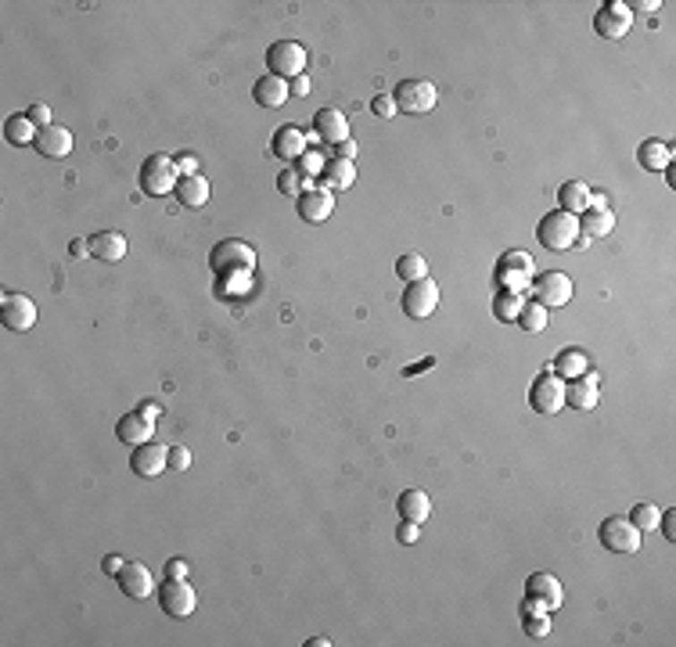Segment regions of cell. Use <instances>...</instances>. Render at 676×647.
Masks as SVG:
<instances>
[{
	"instance_id": "cell-1",
	"label": "cell",
	"mask_w": 676,
	"mask_h": 647,
	"mask_svg": "<svg viewBox=\"0 0 676 647\" xmlns=\"http://www.w3.org/2000/svg\"><path fill=\"white\" fill-rule=\"evenodd\" d=\"M209 266L216 277L235 280V277H249L256 270V248L245 245L242 237H223L219 245H212L209 252Z\"/></svg>"
},
{
	"instance_id": "cell-2",
	"label": "cell",
	"mask_w": 676,
	"mask_h": 647,
	"mask_svg": "<svg viewBox=\"0 0 676 647\" xmlns=\"http://www.w3.org/2000/svg\"><path fill=\"white\" fill-rule=\"evenodd\" d=\"M176 180H180V173H176V162H173V155H148L144 162H141V169H137V184H141V191L148 194V198H166V194H173L176 191Z\"/></svg>"
},
{
	"instance_id": "cell-3",
	"label": "cell",
	"mask_w": 676,
	"mask_h": 647,
	"mask_svg": "<svg viewBox=\"0 0 676 647\" xmlns=\"http://www.w3.org/2000/svg\"><path fill=\"white\" fill-rule=\"evenodd\" d=\"M536 237H540V245H543L547 252H569L572 241L579 237V216H572V212H565V209H554V212H547V216L540 220Z\"/></svg>"
},
{
	"instance_id": "cell-4",
	"label": "cell",
	"mask_w": 676,
	"mask_h": 647,
	"mask_svg": "<svg viewBox=\"0 0 676 647\" xmlns=\"http://www.w3.org/2000/svg\"><path fill=\"white\" fill-rule=\"evenodd\" d=\"M640 539H644V532L626 514H612L597 525V543L608 554H640Z\"/></svg>"
},
{
	"instance_id": "cell-5",
	"label": "cell",
	"mask_w": 676,
	"mask_h": 647,
	"mask_svg": "<svg viewBox=\"0 0 676 647\" xmlns=\"http://www.w3.org/2000/svg\"><path fill=\"white\" fill-rule=\"evenodd\" d=\"M306 65H310V55L299 40H278L270 44L267 51V69L270 76H281V80H295V76H306Z\"/></svg>"
},
{
	"instance_id": "cell-6",
	"label": "cell",
	"mask_w": 676,
	"mask_h": 647,
	"mask_svg": "<svg viewBox=\"0 0 676 647\" xmlns=\"http://www.w3.org/2000/svg\"><path fill=\"white\" fill-rule=\"evenodd\" d=\"M392 101H396V112L424 116V112L435 108L439 91H435V83H428V80H399L396 91H392Z\"/></svg>"
},
{
	"instance_id": "cell-7",
	"label": "cell",
	"mask_w": 676,
	"mask_h": 647,
	"mask_svg": "<svg viewBox=\"0 0 676 647\" xmlns=\"http://www.w3.org/2000/svg\"><path fill=\"white\" fill-rule=\"evenodd\" d=\"M399 306L410 320H428L439 306V284L432 277H421V280H410L399 295Z\"/></svg>"
},
{
	"instance_id": "cell-8",
	"label": "cell",
	"mask_w": 676,
	"mask_h": 647,
	"mask_svg": "<svg viewBox=\"0 0 676 647\" xmlns=\"http://www.w3.org/2000/svg\"><path fill=\"white\" fill-rule=\"evenodd\" d=\"M158 604H162L166 615H173V618H187V615L198 608V593H194V586L187 582V575H184V579L166 575V582L158 586Z\"/></svg>"
},
{
	"instance_id": "cell-9",
	"label": "cell",
	"mask_w": 676,
	"mask_h": 647,
	"mask_svg": "<svg viewBox=\"0 0 676 647\" xmlns=\"http://www.w3.org/2000/svg\"><path fill=\"white\" fill-rule=\"evenodd\" d=\"M533 280V255L529 252H504L497 263V284L501 291H526Z\"/></svg>"
},
{
	"instance_id": "cell-10",
	"label": "cell",
	"mask_w": 676,
	"mask_h": 647,
	"mask_svg": "<svg viewBox=\"0 0 676 647\" xmlns=\"http://www.w3.org/2000/svg\"><path fill=\"white\" fill-rule=\"evenodd\" d=\"M0 320H4L8 332H30L37 324V302L22 291H4V298H0Z\"/></svg>"
},
{
	"instance_id": "cell-11",
	"label": "cell",
	"mask_w": 676,
	"mask_h": 647,
	"mask_svg": "<svg viewBox=\"0 0 676 647\" xmlns=\"http://www.w3.org/2000/svg\"><path fill=\"white\" fill-rule=\"evenodd\" d=\"M594 30L604 40H622L633 30V12L626 8V0H608V4H601V12L594 15Z\"/></svg>"
},
{
	"instance_id": "cell-12",
	"label": "cell",
	"mask_w": 676,
	"mask_h": 647,
	"mask_svg": "<svg viewBox=\"0 0 676 647\" xmlns=\"http://www.w3.org/2000/svg\"><path fill=\"white\" fill-rule=\"evenodd\" d=\"M529 407L536 414H558L565 407V382L558 375H540L529 389Z\"/></svg>"
},
{
	"instance_id": "cell-13",
	"label": "cell",
	"mask_w": 676,
	"mask_h": 647,
	"mask_svg": "<svg viewBox=\"0 0 676 647\" xmlns=\"http://www.w3.org/2000/svg\"><path fill=\"white\" fill-rule=\"evenodd\" d=\"M533 295L543 309H554V306H565L572 298V280L569 273H558V270H547L533 280Z\"/></svg>"
},
{
	"instance_id": "cell-14",
	"label": "cell",
	"mask_w": 676,
	"mask_h": 647,
	"mask_svg": "<svg viewBox=\"0 0 676 647\" xmlns=\"http://www.w3.org/2000/svg\"><path fill=\"white\" fill-rule=\"evenodd\" d=\"M130 468H133V475H141V479H155V475H162V471L169 468V446H162V443H155V439L133 446Z\"/></svg>"
},
{
	"instance_id": "cell-15",
	"label": "cell",
	"mask_w": 676,
	"mask_h": 647,
	"mask_svg": "<svg viewBox=\"0 0 676 647\" xmlns=\"http://www.w3.org/2000/svg\"><path fill=\"white\" fill-rule=\"evenodd\" d=\"M612 230H615V212L608 209V202L601 194L590 198V209L579 212V237L594 241V237H608Z\"/></svg>"
},
{
	"instance_id": "cell-16",
	"label": "cell",
	"mask_w": 676,
	"mask_h": 647,
	"mask_svg": "<svg viewBox=\"0 0 676 647\" xmlns=\"http://www.w3.org/2000/svg\"><path fill=\"white\" fill-rule=\"evenodd\" d=\"M565 403L572 407V410H597V403H601V378L597 375H579V378H572L569 385H565Z\"/></svg>"
},
{
	"instance_id": "cell-17",
	"label": "cell",
	"mask_w": 676,
	"mask_h": 647,
	"mask_svg": "<svg viewBox=\"0 0 676 647\" xmlns=\"http://www.w3.org/2000/svg\"><path fill=\"white\" fill-rule=\"evenodd\" d=\"M526 597L540 600L547 611H558V608L565 604V586H561L558 575H551V572H533V575L526 579Z\"/></svg>"
},
{
	"instance_id": "cell-18",
	"label": "cell",
	"mask_w": 676,
	"mask_h": 647,
	"mask_svg": "<svg viewBox=\"0 0 676 647\" xmlns=\"http://www.w3.org/2000/svg\"><path fill=\"white\" fill-rule=\"evenodd\" d=\"M295 205H299V220H306V223H324V220L331 216V209H335V194H331L328 187H306V191L295 198Z\"/></svg>"
},
{
	"instance_id": "cell-19",
	"label": "cell",
	"mask_w": 676,
	"mask_h": 647,
	"mask_svg": "<svg viewBox=\"0 0 676 647\" xmlns=\"http://www.w3.org/2000/svg\"><path fill=\"white\" fill-rule=\"evenodd\" d=\"M116 579H119V590H123L130 600H144V597H151V590H155L151 572H148V565H141V561H126Z\"/></svg>"
},
{
	"instance_id": "cell-20",
	"label": "cell",
	"mask_w": 676,
	"mask_h": 647,
	"mask_svg": "<svg viewBox=\"0 0 676 647\" xmlns=\"http://www.w3.org/2000/svg\"><path fill=\"white\" fill-rule=\"evenodd\" d=\"M313 130H317V137L328 141L331 148L342 144V141H349V119H346L338 108H321V112L313 116Z\"/></svg>"
},
{
	"instance_id": "cell-21",
	"label": "cell",
	"mask_w": 676,
	"mask_h": 647,
	"mask_svg": "<svg viewBox=\"0 0 676 647\" xmlns=\"http://www.w3.org/2000/svg\"><path fill=\"white\" fill-rule=\"evenodd\" d=\"M33 148H37V151H40L44 159H65V155L73 151V134H69L65 126L51 123V126H44V130L37 134Z\"/></svg>"
},
{
	"instance_id": "cell-22",
	"label": "cell",
	"mask_w": 676,
	"mask_h": 647,
	"mask_svg": "<svg viewBox=\"0 0 676 647\" xmlns=\"http://www.w3.org/2000/svg\"><path fill=\"white\" fill-rule=\"evenodd\" d=\"M87 241H90V255L101 263H119V259H126V248H130L126 234H119V230H98Z\"/></svg>"
},
{
	"instance_id": "cell-23",
	"label": "cell",
	"mask_w": 676,
	"mask_h": 647,
	"mask_svg": "<svg viewBox=\"0 0 676 647\" xmlns=\"http://www.w3.org/2000/svg\"><path fill=\"white\" fill-rule=\"evenodd\" d=\"M151 436H155V421H148L141 410L123 414L119 425H116V439L126 443V446H141V443H148Z\"/></svg>"
},
{
	"instance_id": "cell-24",
	"label": "cell",
	"mask_w": 676,
	"mask_h": 647,
	"mask_svg": "<svg viewBox=\"0 0 676 647\" xmlns=\"http://www.w3.org/2000/svg\"><path fill=\"white\" fill-rule=\"evenodd\" d=\"M292 94H288V80H281V76H260L256 83H252V101L260 105V108H281L285 101H288Z\"/></svg>"
},
{
	"instance_id": "cell-25",
	"label": "cell",
	"mask_w": 676,
	"mask_h": 647,
	"mask_svg": "<svg viewBox=\"0 0 676 647\" xmlns=\"http://www.w3.org/2000/svg\"><path fill=\"white\" fill-rule=\"evenodd\" d=\"M270 151L281 159V162H299L306 155V134L299 126H281L270 141Z\"/></svg>"
},
{
	"instance_id": "cell-26",
	"label": "cell",
	"mask_w": 676,
	"mask_h": 647,
	"mask_svg": "<svg viewBox=\"0 0 676 647\" xmlns=\"http://www.w3.org/2000/svg\"><path fill=\"white\" fill-rule=\"evenodd\" d=\"M173 194H176V202H180L184 209H201V205L209 202L212 187H209V180H205L201 173H194V177H180Z\"/></svg>"
},
{
	"instance_id": "cell-27",
	"label": "cell",
	"mask_w": 676,
	"mask_h": 647,
	"mask_svg": "<svg viewBox=\"0 0 676 647\" xmlns=\"http://www.w3.org/2000/svg\"><path fill=\"white\" fill-rule=\"evenodd\" d=\"M396 514L406 518V522L424 525L428 514H432V496H428L424 489H406V493H399V500H396Z\"/></svg>"
},
{
	"instance_id": "cell-28",
	"label": "cell",
	"mask_w": 676,
	"mask_h": 647,
	"mask_svg": "<svg viewBox=\"0 0 676 647\" xmlns=\"http://www.w3.org/2000/svg\"><path fill=\"white\" fill-rule=\"evenodd\" d=\"M590 198H594V191H590L586 180H565V184L558 187V205H561L565 212H572V216L586 212V209H590Z\"/></svg>"
},
{
	"instance_id": "cell-29",
	"label": "cell",
	"mask_w": 676,
	"mask_h": 647,
	"mask_svg": "<svg viewBox=\"0 0 676 647\" xmlns=\"http://www.w3.org/2000/svg\"><path fill=\"white\" fill-rule=\"evenodd\" d=\"M321 180L328 184V191H349L353 180H356V166H353L349 159L328 155V162H324V169H321Z\"/></svg>"
},
{
	"instance_id": "cell-30",
	"label": "cell",
	"mask_w": 676,
	"mask_h": 647,
	"mask_svg": "<svg viewBox=\"0 0 676 647\" xmlns=\"http://www.w3.org/2000/svg\"><path fill=\"white\" fill-rule=\"evenodd\" d=\"M676 159V151H672V144H665V141H644L640 148H637V162L647 169V173H655V169H665L669 162Z\"/></svg>"
},
{
	"instance_id": "cell-31",
	"label": "cell",
	"mask_w": 676,
	"mask_h": 647,
	"mask_svg": "<svg viewBox=\"0 0 676 647\" xmlns=\"http://www.w3.org/2000/svg\"><path fill=\"white\" fill-rule=\"evenodd\" d=\"M37 126L30 123V116L26 112H19V116H12L8 123H4V137H8V144H15V148H26V144H33L37 141Z\"/></svg>"
},
{
	"instance_id": "cell-32",
	"label": "cell",
	"mask_w": 676,
	"mask_h": 647,
	"mask_svg": "<svg viewBox=\"0 0 676 647\" xmlns=\"http://www.w3.org/2000/svg\"><path fill=\"white\" fill-rule=\"evenodd\" d=\"M554 371H558L561 382H572V378H579V375L590 371V360H586L583 349H565V353L554 360Z\"/></svg>"
},
{
	"instance_id": "cell-33",
	"label": "cell",
	"mask_w": 676,
	"mask_h": 647,
	"mask_svg": "<svg viewBox=\"0 0 676 647\" xmlns=\"http://www.w3.org/2000/svg\"><path fill=\"white\" fill-rule=\"evenodd\" d=\"M515 324H518L522 332H529V335H540V332L547 328V309H543L536 298H529V302H522V309H518Z\"/></svg>"
},
{
	"instance_id": "cell-34",
	"label": "cell",
	"mask_w": 676,
	"mask_h": 647,
	"mask_svg": "<svg viewBox=\"0 0 676 647\" xmlns=\"http://www.w3.org/2000/svg\"><path fill=\"white\" fill-rule=\"evenodd\" d=\"M522 302H526L522 291H497V295H493V316H497L501 324H515Z\"/></svg>"
},
{
	"instance_id": "cell-35",
	"label": "cell",
	"mask_w": 676,
	"mask_h": 647,
	"mask_svg": "<svg viewBox=\"0 0 676 647\" xmlns=\"http://www.w3.org/2000/svg\"><path fill=\"white\" fill-rule=\"evenodd\" d=\"M396 277L399 280H421V277H428V263H424V255H414V252H406V255H399L396 259Z\"/></svg>"
},
{
	"instance_id": "cell-36",
	"label": "cell",
	"mask_w": 676,
	"mask_h": 647,
	"mask_svg": "<svg viewBox=\"0 0 676 647\" xmlns=\"http://www.w3.org/2000/svg\"><path fill=\"white\" fill-rule=\"evenodd\" d=\"M306 187H317V180H306L299 169H281V177H278V191L281 194H295L299 198Z\"/></svg>"
},
{
	"instance_id": "cell-37",
	"label": "cell",
	"mask_w": 676,
	"mask_h": 647,
	"mask_svg": "<svg viewBox=\"0 0 676 647\" xmlns=\"http://www.w3.org/2000/svg\"><path fill=\"white\" fill-rule=\"evenodd\" d=\"M658 514H662V511H658L655 504H637V507L629 511V522H633L640 532H655V529H658Z\"/></svg>"
},
{
	"instance_id": "cell-38",
	"label": "cell",
	"mask_w": 676,
	"mask_h": 647,
	"mask_svg": "<svg viewBox=\"0 0 676 647\" xmlns=\"http://www.w3.org/2000/svg\"><path fill=\"white\" fill-rule=\"evenodd\" d=\"M522 629H526L529 640H543V636L551 633V615H547V611H540V615H522Z\"/></svg>"
},
{
	"instance_id": "cell-39",
	"label": "cell",
	"mask_w": 676,
	"mask_h": 647,
	"mask_svg": "<svg viewBox=\"0 0 676 647\" xmlns=\"http://www.w3.org/2000/svg\"><path fill=\"white\" fill-rule=\"evenodd\" d=\"M324 162H328V159H321V155L310 148V151L299 159V173H303L306 180H313V173H321V169H324Z\"/></svg>"
},
{
	"instance_id": "cell-40",
	"label": "cell",
	"mask_w": 676,
	"mask_h": 647,
	"mask_svg": "<svg viewBox=\"0 0 676 647\" xmlns=\"http://www.w3.org/2000/svg\"><path fill=\"white\" fill-rule=\"evenodd\" d=\"M396 539H399L403 547L417 543V539H421V525H417V522H406V518H403V522L396 525Z\"/></svg>"
},
{
	"instance_id": "cell-41",
	"label": "cell",
	"mask_w": 676,
	"mask_h": 647,
	"mask_svg": "<svg viewBox=\"0 0 676 647\" xmlns=\"http://www.w3.org/2000/svg\"><path fill=\"white\" fill-rule=\"evenodd\" d=\"M371 112H374L378 119H392V116H396V101H392V94H378V98L371 101Z\"/></svg>"
},
{
	"instance_id": "cell-42",
	"label": "cell",
	"mask_w": 676,
	"mask_h": 647,
	"mask_svg": "<svg viewBox=\"0 0 676 647\" xmlns=\"http://www.w3.org/2000/svg\"><path fill=\"white\" fill-rule=\"evenodd\" d=\"M191 468V450L187 446H169V471H187Z\"/></svg>"
},
{
	"instance_id": "cell-43",
	"label": "cell",
	"mask_w": 676,
	"mask_h": 647,
	"mask_svg": "<svg viewBox=\"0 0 676 647\" xmlns=\"http://www.w3.org/2000/svg\"><path fill=\"white\" fill-rule=\"evenodd\" d=\"M26 116H30V123H33L37 130L51 126V108H47V105H30V108H26Z\"/></svg>"
},
{
	"instance_id": "cell-44",
	"label": "cell",
	"mask_w": 676,
	"mask_h": 647,
	"mask_svg": "<svg viewBox=\"0 0 676 647\" xmlns=\"http://www.w3.org/2000/svg\"><path fill=\"white\" fill-rule=\"evenodd\" d=\"M658 529H662V536L669 543H676V511H662L658 514Z\"/></svg>"
},
{
	"instance_id": "cell-45",
	"label": "cell",
	"mask_w": 676,
	"mask_h": 647,
	"mask_svg": "<svg viewBox=\"0 0 676 647\" xmlns=\"http://www.w3.org/2000/svg\"><path fill=\"white\" fill-rule=\"evenodd\" d=\"M173 162H176V173H180V177H194V173H198V159H194L191 151H184V155H176Z\"/></svg>"
},
{
	"instance_id": "cell-46",
	"label": "cell",
	"mask_w": 676,
	"mask_h": 647,
	"mask_svg": "<svg viewBox=\"0 0 676 647\" xmlns=\"http://www.w3.org/2000/svg\"><path fill=\"white\" fill-rule=\"evenodd\" d=\"M288 94H292V98H306V94H310V80H306V76L288 80Z\"/></svg>"
},
{
	"instance_id": "cell-47",
	"label": "cell",
	"mask_w": 676,
	"mask_h": 647,
	"mask_svg": "<svg viewBox=\"0 0 676 647\" xmlns=\"http://www.w3.org/2000/svg\"><path fill=\"white\" fill-rule=\"evenodd\" d=\"M123 565H126V561H123L119 554H108V557L101 561V572H105V575H119V572H123Z\"/></svg>"
},
{
	"instance_id": "cell-48",
	"label": "cell",
	"mask_w": 676,
	"mask_h": 647,
	"mask_svg": "<svg viewBox=\"0 0 676 647\" xmlns=\"http://www.w3.org/2000/svg\"><path fill=\"white\" fill-rule=\"evenodd\" d=\"M335 159H356V141L349 137V141H342V144H335Z\"/></svg>"
},
{
	"instance_id": "cell-49",
	"label": "cell",
	"mask_w": 676,
	"mask_h": 647,
	"mask_svg": "<svg viewBox=\"0 0 676 647\" xmlns=\"http://www.w3.org/2000/svg\"><path fill=\"white\" fill-rule=\"evenodd\" d=\"M166 575H173V579H184V575H187V565H184L180 557H169V561H166Z\"/></svg>"
},
{
	"instance_id": "cell-50",
	"label": "cell",
	"mask_w": 676,
	"mask_h": 647,
	"mask_svg": "<svg viewBox=\"0 0 676 647\" xmlns=\"http://www.w3.org/2000/svg\"><path fill=\"white\" fill-rule=\"evenodd\" d=\"M69 255H73V259H83V255H90V241H87V237L73 241V245H69Z\"/></svg>"
},
{
	"instance_id": "cell-51",
	"label": "cell",
	"mask_w": 676,
	"mask_h": 647,
	"mask_svg": "<svg viewBox=\"0 0 676 647\" xmlns=\"http://www.w3.org/2000/svg\"><path fill=\"white\" fill-rule=\"evenodd\" d=\"M626 8L633 12V8H640V12H658L662 4H658V0H626Z\"/></svg>"
},
{
	"instance_id": "cell-52",
	"label": "cell",
	"mask_w": 676,
	"mask_h": 647,
	"mask_svg": "<svg viewBox=\"0 0 676 647\" xmlns=\"http://www.w3.org/2000/svg\"><path fill=\"white\" fill-rule=\"evenodd\" d=\"M137 410H141V414H144V418H148V421H155V418H158V414H162V407H158V403H151V400H144V403H141V407H137Z\"/></svg>"
},
{
	"instance_id": "cell-53",
	"label": "cell",
	"mask_w": 676,
	"mask_h": 647,
	"mask_svg": "<svg viewBox=\"0 0 676 647\" xmlns=\"http://www.w3.org/2000/svg\"><path fill=\"white\" fill-rule=\"evenodd\" d=\"M306 647H331V640H328V636H313Z\"/></svg>"
}]
</instances>
